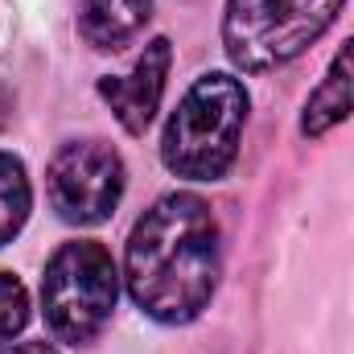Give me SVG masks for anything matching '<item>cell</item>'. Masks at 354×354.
Segmentation results:
<instances>
[{
  "label": "cell",
  "instance_id": "obj_2",
  "mask_svg": "<svg viewBox=\"0 0 354 354\" xmlns=\"http://www.w3.org/2000/svg\"><path fill=\"white\" fill-rule=\"evenodd\" d=\"M248 124V91L235 75L210 71L194 79L181 95L165 132H161V161L174 177L185 181H218L239 157Z\"/></svg>",
  "mask_w": 354,
  "mask_h": 354
},
{
  "label": "cell",
  "instance_id": "obj_3",
  "mask_svg": "<svg viewBox=\"0 0 354 354\" xmlns=\"http://www.w3.org/2000/svg\"><path fill=\"white\" fill-rule=\"evenodd\" d=\"M346 0H227L223 46L227 58L248 71H276L301 58L342 12Z\"/></svg>",
  "mask_w": 354,
  "mask_h": 354
},
{
  "label": "cell",
  "instance_id": "obj_7",
  "mask_svg": "<svg viewBox=\"0 0 354 354\" xmlns=\"http://www.w3.org/2000/svg\"><path fill=\"white\" fill-rule=\"evenodd\" d=\"M354 115V37L334 54V62L326 66L322 83L305 99L301 111V132L309 140H322L326 132H334L342 120Z\"/></svg>",
  "mask_w": 354,
  "mask_h": 354
},
{
  "label": "cell",
  "instance_id": "obj_10",
  "mask_svg": "<svg viewBox=\"0 0 354 354\" xmlns=\"http://www.w3.org/2000/svg\"><path fill=\"white\" fill-rule=\"evenodd\" d=\"M29 322V292L12 272H0V346L12 342Z\"/></svg>",
  "mask_w": 354,
  "mask_h": 354
},
{
  "label": "cell",
  "instance_id": "obj_9",
  "mask_svg": "<svg viewBox=\"0 0 354 354\" xmlns=\"http://www.w3.org/2000/svg\"><path fill=\"white\" fill-rule=\"evenodd\" d=\"M33 210V185L12 153H0V248L12 243Z\"/></svg>",
  "mask_w": 354,
  "mask_h": 354
},
{
  "label": "cell",
  "instance_id": "obj_4",
  "mask_svg": "<svg viewBox=\"0 0 354 354\" xmlns=\"http://www.w3.org/2000/svg\"><path fill=\"white\" fill-rule=\"evenodd\" d=\"M115 297H120V272L103 243L75 239L50 256L41 276V313L58 342L71 346L91 342L107 326Z\"/></svg>",
  "mask_w": 354,
  "mask_h": 354
},
{
  "label": "cell",
  "instance_id": "obj_11",
  "mask_svg": "<svg viewBox=\"0 0 354 354\" xmlns=\"http://www.w3.org/2000/svg\"><path fill=\"white\" fill-rule=\"evenodd\" d=\"M4 354H58L50 342H17V346H8Z\"/></svg>",
  "mask_w": 354,
  "mask_h": 354
},
{
  "label": "cell",
  "instance_id": "obj_5",
  "mask_svg": "<svg viewBox=\"0 0 354 354\" xmlns=\"http://www.w3.org/2000/svg\"><path fill=\"white\" fill-rule=\"evenodd\" d=\"M124 185H128L124 161L103 140L62 145L46 169L50 206L58 210L62 223H75V227H95V223L111 218V210L124 198Z\"/></svg>",
  "mask_w": 354,
  "mask_h": 354
},
{
  "label": "cell",
  "instance_id": "obj_6",
  "mask_svg": "<svg viewBox=\"0 0 354 354\" xmlns=\"http://www.w3.org/2000/svg\"><path fill=\"white\" fill-rule=\"evenodd\" d=\"M169 66H174V46L169 37H153L145 46V54L132 62L128 75H107L99 79V95L103 103L111 107V115L120 120L124 132L140 136L157 107H161V95H165V79H169Z\"/></svg>",
  "mask_w": 354,
  "mask_h": 354
},
{
  "label": "cell",
  "instance_id": "obj_1",
  "mask_svg": "<svg viewBox=\"0 0 354 354\" xmlns=\"http://www.w3.org/2000/svg\"><path fill=\"white\" fill-rule=\"evenodd\" d=\"M223 272L218 218L198 194H165L157 198L132 227L124 248V284L132 301L161 326L194 322Z\"/></svg>",
  "mask_w": 354,
  "mask_h": 354
},
{
  "label": "cell",
  "instance_id": "obj_8",
  "mask_svg": "<svg viewBox=\"0 0 354 354\" xmlns=\"http://www.w3.org/2000/svg\"><path fill=\"white\" fill-rule=\"evenodd\" d=\"M153 17V0H79V37L91 50L128 46Z\"/></svg>",
  "mask_w": 354,
  "mask_h": 354
}]
</instances>
